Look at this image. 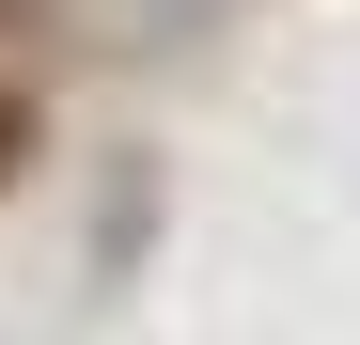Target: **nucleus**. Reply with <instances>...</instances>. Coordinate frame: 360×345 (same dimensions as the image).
<instances>
[]
</instances>
